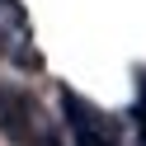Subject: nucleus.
I'll list each match as a JSON object with an SVG mask.
<instances>
[{
  "label": "nucleus",
  "mask_w": 146,
  "mask_h": 146,
  "mask_svg": "<svg viewBox=\"0 0 146 146\" xmlns=\"http://www.w3.org/2000/svg\"><path fill=\"white\" fill-rule=\"evenodd\" d=\"M61 123H66V132H71V146H118V132H113V123H108L104 113H99L94 104H85L80 94H61Z\"/></svg>",
  "instance_id": "3"
},
{
  "label": "nucleus",
  "mask_w": 146,
  "mask_h": 146,
  "mask_svg": "<svg viewBox=\"0 0 146 146\" xmlns=\"http://www.w3.org/2000/svg\"><path fill=\"white\" fill-rule=\"evenodd\" d=\"M0 57L19 71H42L38 42H33V19L19 0H0Z\"/></svg>",
  "instance_id": "2"
},
{
  "label": "nucleus",
  "mask_w": 146,
  "mask_h": 146,
  "mask_svg": "<svg viewBox=\"0 0 146 146\" xmlns=\"http://www.w3.org/2000/svg\"><path fill=\"white\" fill-rule=\"evenodd\" d=\"M0 132L14 146H61V127L24 85H0Z\"/></svg>",
  "instance_id": "1"
},
{
  "label": "nucleus",
  "mask_w": 146,
  "mask_h": 146,
  "mask_svg": "<svg viewBox=\"0 0 146 146\" xmlns=\"http://www.w3.org/2000/svg\"><path fill=\"white\" fill-rule=\"evenodd\" d=\"M137 132H141V146H146V76H141V99H137Z\"/></svg>",
  "instance_id": "4"
}]
</instances>
